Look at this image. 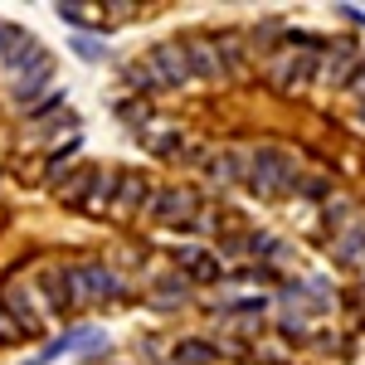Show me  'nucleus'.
I'll return each mask as SVG.
<instances>
[{
	"mask_svg": "<svg viewBox=\"0 0 365 365\" xmlns=\"http://www.w3.org/2000/svg\"><path fill=\"white\" fill-rule=\"evenodd\" d=\"M302 170H297V156L278 146V141H258L249 156H244V190L253 200H282L297 190Z\"/></svg>",
	"mask_w": 365,
	"mask_h": 365,
	"instance_id": "nucleus-1",
	"label": "nucleus"
},
{
	"mask_svg": "<svg viewBox=\"0 0 365 365\" xmlns=\"http://www.w3.org/2000/svg\"><path fill=\"white\" fill-rule=\"evenodd\" d=\"M141 63H146V73H151L156 93H185V88L195 83V78H190V58H185V44H180V39H161V44H151Z\"/></svg>",
	"mask_w": 365,
	"mask_h": 365,
	"instance_id": "nucleus-2",
	"label": "nucleus"
},
{
	"mask_svg": "<svg viewBox=\"0 0 365 365\" xmlns=\"http://www.w3.org/2000/svg\"><path fill=\"white\" fill-rule=\"evenodd\" d=\"M151 195H156V185H151V175L141 166H113V205H108L113 220H122V225L137 220L151 205Z\"/></svg>",
	"mask_w": 365,
	"mask_h": 365,
	"instance_id": "nucleus-3",
	"label": "nucleus"
},
{
	"mask_svg": "<svg viewBox=\"0 0 365 365\" xmlns=\"http://www.w3.org/2000/svg\"><path fill=\"white\" fill-rule=\"evenodd\" d=\"M29 282H34L39 302H44V317H68L73 307H83V297H78V278H73L68 263H49L44 273H34Z\"/></svg>",
	"mask_w": 365,
	"mask_h": 365,
	"instance_id": "nucleus-4",
	"label": "nucleus"
},
{
	"mask_svg": "<svg viewBox=\"0 0 365 365\" xmlns=\"http://www.w3.org/2000/svg\"><path fill=\"white\" fill-rule=\"evenodd\" d=\"M0 307L10 312L20 327H25V336H44V302H39V292H34V282L20 278V273H10V278L0 282Z\"/></svg>",
	"mask_w": 365,
	"mask_h": 365,
	"instance_id": "nucleus-5",
	"label": "nucleus"
},
{
	"mask_svg": "<svg viewBox=\"0 0 365 365\" xmlns=\"http://www.w3.org/2000/svg\"><path fill=\"white\" fill-rule=\"evenodd\" d=\"M49 88H54V54L44 49L39 58H29L20 73H10V83H5V98H10V103L25 113V108H34V103H39Z\"/></svg>",
	"mask_w": 365,
	"mask_h": 365,
	"instance_id": "nucleus-6",
	"label": "nucleus"
},
{
	"mask_svg": "<svg viewBox=\"0 0 365 365\" xmlns=\"http://www.w3.org/2000/svg\"><path fill=\"white\" fill-rule=\"evenodd\" d=\"M151 220L166 229H190L200 220V195L190 190V185H161L156 195H151Z\"/></svg>",
	"mask_w": 365,
	"mask_h": 365,
	"instance_id": "nucleus-7",
	"label": "nucleus"
},
{
	"mask_svg": "<svg viewBox=\"0 0 365 365\" xmlns=\"http://www.w3.org/2000/svg\"><path fill=\"white\" fill-rule=\"evenodd\" d=\"M73 278H78V297L83 302H117L127 297V278L117 273L113 263H73Z\"/></svg>",
	"mask_w": 365,
	"mask_h": 365,
	"instance_id": "nucleus-8",
	"label": "nucleus"
},
{
	"mask_svg": "<svg viewBox=\"0 0 365 365\" xmlns=\"http://www.w3.org/2000/svg\"><path fill=\"white\" fill-rule=\"evenodd\" d=\"M273 88L278 93H307V88H317V54H307V49H278L273 54Z\"/></svg>",
	"mask_w": 365,
	"mask_h": 365,
	"instance_id": "nucleus-9",
	"label": "nucleus"
},
{
	"mask_svg": "<svg viewBox=\"0 0 365 365\" xmlns=\"http://www.w3.org/2000/svg\"><path fill=\"white\" fill-rule=\"evenodd\" d=\"M356 63H361V49H356V39H331L322 58H317V88H346L351 83V73H356Z\"/></svg>",
	"mask_w": 365,
	"mask_h": 365,
	"instance_id": "nucleus-10",
	"label": "nucleus"
},
{
	"mask_svg": "<svg viewBox=\"0 0 365 365\" xmlns=\"http://www.w3.org/2000/svg\"><path fill=\"white\" fill-rule=\"evenodd\" d=\"M180 44H185V58H190V78L215 83V88L229 83L225 58H220V44H215V29H205V34H185Z\"/></svg>",
	"mask_w": 365,
	"mask_h": 365,
	"instance_id": "nucleus-11",
	"label": "nucleus"
},
{
	"mask_svg": "<svg viewBox=\"0 0 365 365\" xmlns=\"http://www.w3.org/2000/svg\"><path fill=\"white\" fill-rule=\"evenodd\" d=\"M170 263H175V273L185 282H225V263H220V253H210L205 244H175L170 249Z\"/></svg>",
	"mask_w": 365,
	"mask_h": 365,
	"instance_id": "nucleus-12",
	"label": "nucleus"
},
{
	"mask_svg": "<svg viewBox=\"0 0 365 365\" xmlns=\"http://www.w3.org/2000/svg\"><path fill=\"white\" fill-rule=\"evenodd\" d=\"M137 137H141V151L156 156V161H180L185 156V127L180 122H146Z\"/></svg>",
	"mask_w": 365,
	"mask_h": 365,
	"instance_id": "nucleus-13",
	"label": "nucleus"
},
{
	"mask_svg": "<svg viewBox=\"0 0 365 365\" xmlns=\"http://www.w3.org/2000/svg\"><path fill=\"white\" fill-rule=\"evenodd\" d=\"M220 361H225V351L215 336H180L166 351V365H220Z\"/></svg>",
	"mask_w": 365,
	"mask_h": 365,
	"instance_id": "nucleus-14",
	"label": "nucleus"
},
{
	"mask_svg": "<svg viewBox=\"0 0 365 365\" xmlns=\"http://www.w3.org/2000/svg\"><path fill=\"white\" fill-rule=\"evenodd\" d=\"M205 180H210L215 190L244 185V151H234V146H220V151H210V156H205Z\"/></svg>",
	"mask_w": 365,
	"mask_h": 365,
	"instance_id": "nucleus-15",
	"label": "nucleus"
},
{
	"mask_svg": "<svg viewBox=\"0 0 365 365\" xmlns=\"http://www.w3.org/2000/svg\"><path fill=\"white\" fill-rule=\"evenodd\" d=\"M39 54H44V44H39L29 29L10 25V34H5V49H0V68H5V73H20L29 58H39Z\"/></svg>",
	"mask_w": 365,
	"mask_h": 365,
	"instance_id": "nucleus-16",
	"label": "nucleus"
},
{
	"mask_svg": "<svg viewBox=\"0 0 365 365\" xmlns=\"http://www.w3.org/2000/svg\"><path fill=\"white\" fill-rule=\"evenodd\" d=\"M146 302H151L156 312H175V307H185V302H190V282L180 278V273H161V278L146 282Z\"/></svg>",
	"mask_w": 365,
	"mask_h": 365,
	"instance_id": "nucleus-17",
	"label": "nucleus"
},
{
	"mask_svg": "<svg viewBox=\"0 0 365 365\" xmlns=\"http://www.w3.org/2000/svg\"><path fill=\"white\" fill-rule=\"evenodd\" d=\"M93 180H98V166H93V161H73V170L63 175V185L54 190V200L63 205V210H83Z\"/></svg>",
	"mask_w": 365,
	"mask_h": 365,
	"instance_id": "nucleus-18",
	"label": "nucleus"
},
{
	"mask_svg": "<svg viewBox=\"0 0 365 365\" xmlns=\"http://www.w3.org/2000/svg\"><path fill=\"white\" fill-rule=\"evenodd\" d=\"M331 263H336V268H361V263H365V225H361V220L346 225L336 234V244H331Z\"/></svg>",
	"mask_w": 365,
	"mask_h": 365,
	"instance_id": "nucleus-19",
	"label": "nucleus"
},
{
	"mask_svg": "<svg viewBox=\"0 0 365 365\" xmlns=\"http://www.w3.org/2000/svg\"><path fill=\"white\" fill-rule=\"evenodd\" d=\"M215 44H220V58H225V73L229 78H239L244 73V63H249V34L244 29H215Z\"/></svg>",
	"mask_w": 365,
	"mask_h": 365,
	"instance_id": "nucleus-20",
	"label": "nucleus"
},
{
	"mask_svg": "<svg viewBox=\"0 0 365 365\" xmlns=\"http://www.w3.org/2000/svg\"><path fill=\"white\" fill-rule=\"evenodd\" d=\"M93 10H98V5H88V0H58L54 5V15L73 29V34H103V20H98Z\"/></svg>",
	"mask_w": 365,
	"mask_h": 365,
	"instance_id": "nucleus-21",
	"label": "nucleus"
},
{
	"mask_svg": "<svg viewBox=\"0 0 365 365\" xmlns=\"http://www.w3.org/2000/svg\"><path fill=\"white\" fill-rule=\"evenodd\" d=\"M103 351H108V331L93 327V322H73V356H78V361H93V356H103Z\"/></svg>",
	"mask_w": 365,
	"mask_h": 365,
	"instance_id": "nucleus-22",
	"label": "nucleus"
},
{
	"mask_svg": "<svg viewBox=\"0 0 365 365\" xmlns=\"http://www.w3.org/2000/svg\"><path fill=\"white\" fill-rule=\"evenodd\" d=\"M63 103H68V93H63V88H49V93H44L34 108H25L20 117H25V127H44V122H54V117L63 113Z\"/></svg>",
	"mask_w": 365,
	"mask_h": 365,
	"instance_id": "nucleus-23",
	"label": "nucleus"
},
{
	"mask_svg": "<svg viewBox=\"0 0 365 365\" xmlns=\"http://www.w3.org/2000/svg\"><path fill=\"white\" fill-rule=\"evenodd\" d=\"M68 49H73L78 63H108V58H113L108 34H73V39H68Z\"/></svg>",
	"mask_w": 365,
	"mask_h": 365,
	"instance_id": "nucleus-24",
	"label": "nucleus"
},
{
	"mask_svg": "<svg viewBox=\"0 0 365 365\" xmlns=\"http://www.w3.org/2000/svg\"><path fill=\"white\" fill-rule=\"evenodd\" d=\"M73 151H78V141H68V146H54V151H49V161H44V185H49V190H58L63 175L73 170Z\"/></svg>",
	"mask_w": 365,
	"mask_h": 365,
	"instance_id": "nucleus-25",
	"label": "nucleus"
},
{
	"mask_svg": "<svg viewBox=\"0 0 365 365\" xmlns=\"http://www.w3.org/2000/svg\"><path fill=\"white\" fill-rule=\"evenodd\" d=\"M108 205H113V166H98V180H93V190H88L83 210L88 215H108Z\"/></svg>",
	"mask_w": 365,
	"mask_h": 365,
	"instance_id": "nucleus-26",
	"label": "nucleus"
},
{
	"mask_svg": "<svg viewBox=\"0 0 365 365\" xmlns=\"http://www.w3.org/2000/svg\"><path fill=\"white\" fill-rule=\"evenodd\" d=\"M58 356H73V327H68L63 336H54L49 346H44V351H34L29 361H20V365H54Z\"/></svg>",
	"mask_w": 365,
	"mask_h": 365,
	"instance_id": "nucleus-27",
	"label": "nucleus"
},
{
	"mask_svg": "<svg viewBox=\"0 0 365 365\" xmlns=\"http://www.w3.org/2000/svg\"><path fill=\"white\" fill-rule=\"evenodd\" d=\"M268 312V297L253 292V297H234V302H220V317H263Z\"/></svg>",
	"mask_w": 365,
	"mask_h": 365,
	"instance_id": "nucleus-28",
	"label": "nucleus"
},
{
	"mask_svg": "<svg viewBox=\"0 0 365 365\" xmlns=\"http://www.w3.org/2000/svg\"><path fill=\"white\" fill-rule=\"evenodd\" d=\"M322 220H327V229H346L351 225V200L346 195H327V205H322Z\"/></svg>",
	"mask_w": 365,
	"mask_h": 365,
	"instance_id": "nucleus-29",
	"label": "nucleus"
},
{
	"mask_svg": "<svg viewBox=\"0 0 365 365\" xmlns=\"http://www.w3.org/2000/svg\"><path fill=\"white\" fill-rule=\"evenodd\" d=\"M244 253L249 258H278V239L273 234H244Z\"/></svg>",
	"mask_w": 365,
	"mask_h": 365,
	"instance_id": "nucleus-30",
	"label": "nucleus"
},
{
	"mask_svg": "<svg viewBox=\"0 0 365 365\" xmlns=\"http://www.w3.org/2000/svg\"><path fill=\"white\" fill-rule=\"evenodd\" d=\"M117 117L132 122V127H146L151 122V108H146V98H127V103H117Z\"/></svg>",
	"mask_w": 365,
	"mask_h": 365,
	"instance_id": "nucleus-31",
	"label": "nucleus"
},
{
	"mask_svg": "<svg viewBox=\"0 0 365 365\" xmlns=\"http://www.w3.org/2000/svg\"><path fill=\"white\" fill-rule=\"evenodd\" d=\"M278 336H282V341H297V346H302V341L312 336L307 317H292V312H287V317H282V322H278Z\"/></svg>",
	"mask_w": 365,
	"mask_h": 365,
	"instance_id": "nucleus-32",
	"label": "nucleus"
},
{
	"mask_svg": "<svg viewBox=\"0 0 365 365\" xmlns=\"http://www.w3.org/2000/svg\"><path fill=\"white\" fill-rule=\"evenodd\" d=\"M20 341H29V336H25V327H20L10 312L0 307V346H20Z\"/></svg>",
	"mask_w": 365,
	"mask_h": 365,
	"instance_id": "nucleus-33",
	"label": "nucleus"
},
{
	"mask_svg": "<svg viewBox=\"0 0 365 365\" xmlns=\"http://www.w3.org/2000/svg\"><path fill=\"white\" fill-rule=\"evenodd\" d=\"M346 93H351L356 103H365V54H361V63H356V73H351V83H346Z\"/></svg>",
	"mask_w": 365,
	"mask_h": 365,
	"instance_id": "nucleus-34",
	"label": "nucleus"
},
{
	"mask_svg": "<svg viewBox=\"0 0 365 365\" xmlns=\"http://www.w3.org/2000/svg\"><path fill=\"white\" fill-rule=\"evenodd\" d=\"M336 15H341V20H346V25L365 29V10H361V5H351V0H346V5H336Z\"/></svg>",
	"mask_w": 365,
	"mask_h": 365,
	"instance_id": "nucleus-35",
	"label": "nucleus"
},
{
	"mask_svg": "<svg viewBox=\"0 0 365 365\" xmlns=\"http://www.w3.org/2000/svg\"><path fill=\"white\" fill-rule=\"evenodd\" d=\"M356 122H361V127H365V103H361V108H356Z\"/></svg>",
	"mask_w": 365,
	"mask_h": 365,
	"instance_id": "nucleus-36",
	"label": "nucleus"
},
{
	"mask_svg": "<svg viewBox=\"0 0 365 365\" xmlns=\"http://www.w3.org/2000/svg\"><path fill=\"white\" fill-rule=\"evenodd\" d=\"M361 287H365V263H361Z\"/></svg>",
	"mask_w": 365,
	"mask_h": 365,
	"instance_id": "nucleus-37",
	"label": "nucleus"
}]
</instances>
